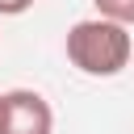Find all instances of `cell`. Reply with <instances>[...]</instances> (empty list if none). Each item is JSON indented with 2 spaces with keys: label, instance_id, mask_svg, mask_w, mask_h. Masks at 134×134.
<instances>
[{
  "label": "cell",
  "instance_id": "3957f363",
  "mask_svg": "<svg viewBox=\"0 0 134 134\" xmlns=\"http://www.w3.org/2000/svg\"><path fill=\"white\" fill-rule=\"evenodd\" d=\"M96 13L105 21H117V25H134V0H92Z\"/></svg>",
  "mask_w": 134,
  "mask_h": 134
},
{
  "label": "cell",
  "instance_id": "5b68a950",
  "mask_svg": "<svg viewBox=\"0 0 134 134\" xmlns=\"http://www.w3.org/2000/svg\"><path fill=\"white\" fill-rule=\"evenodd\" d=\"M0 134H4V96H0Z\"/></svg>",
  "mask_w": 134,
  "mask_h": 134
},
{
  "label": "cell",
  "instance_id": "7a4b0ae2",
  "mask_svg": "<svg viewBox=\"0 0 134 134\" xmlns=\"http://www.w3.org/2000/svg\"><path fill=\"white\" fill-rule=\"evenodd\" d=\"M50 130H54V113L38 92L29 88L4 92V134H50Z\"/></svg>",
  "mask_w": 134,
  "mask_h": 134
},
{
  "label": "cell",
  "instance_id": "277c9868",
  "mask_svg": "<svg viewBox=\"0 0 134 134\" xmlns=\"http://www.w3.org/2000/svg\"><path fill=\"white\" fill-rule=\"evenodd\" d=\"M34 0H0V17H17V13H25Z\"/></svg>",
  "mask_w": 134,
  "mask_h": 134
},
{
  "label": "cell",
  "instance_id": "6da1fadb",
  "mask_svg": "<svg viewBox=\"0 0 134 134\" xmlns=\"http://www.w3.org/2000/svg\"><path fill=\"white\" fill-rule=\"evenodd\" d=\"M67 59L84 75H117L130 63V34L117 21H75L67 29Z\"/></svg>",
  "mask_w": 134,
  "mask_h": 134
}]
</instances>
